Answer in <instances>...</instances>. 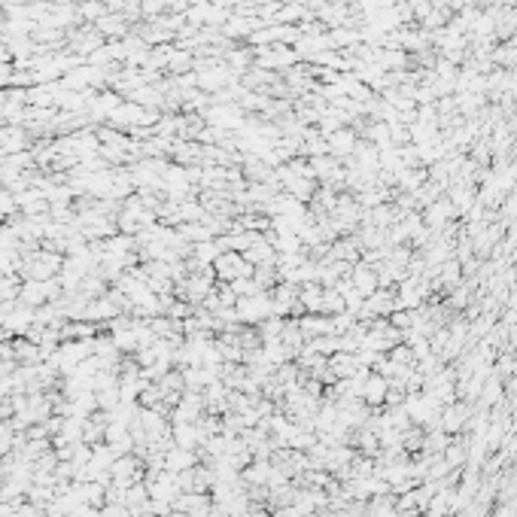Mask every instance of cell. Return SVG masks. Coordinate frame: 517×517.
Segmentation results:
<instances>
[{"mask_svg":"<svg viewBox=\"0 0 517 517\" xmlns=\"http://www.w3.org/2000/svg\"><path fill=\"white\" fill-rule=\"evenodd\" d=\"M195 463H201L198 454H195V451H183V447H177V444L165 454V472H170V475L186 472V469H192Z\"/></svg>","mask_w":517,"mask_h":517,"instance_id":"8992f818","label":"cell"},{"mask_svg":"<svg viewBox=\"0 0 517 517\" xmlns=\"http://www.w3.org/2000/svg\"><path fill=\"white\" fill-rule=\"evenodd\" d=\"M387 389H389V381L384 374H372V377H365V384H362V393L359 399L365 401V405H387Z\"/></svg>","mask_w":517,"mask_h":517,"instance_id":"277c9868","label":"cell"},{"mask_svg":"<svg viewBox=\"0 0 517 517\" xmlns=\"http://www.w3.org/2000/svg\"><path fill=\"white\" fill-rule=\"evenodd\" d=\"M13 353H16V362L19 365H40L43 362V353L34 341H28L25 335L21 338H13Z\"/></svg>","mask_w":517,"mask_h":517,"instance_id":"ba28073f","label":"cell"},{"mask_svg":"<svg viewBox=\"0 0 517 517\" xmlns=\"http://www.w3.org/2000/svg\"><path fill=\"white\" fill-rule=\"evenodd\" d=\"M134 517H158V514H153V511H149V508H146V511H140V514H134Z\"/></svg>","mask_w":517,"mask_h":517,"instance_id":"4fadbf2b","label":"cell"},{"mask_svg":"<svg viewBox=\"0 0 517 517\" xmlns=\"http://www.w3.org/2000/svg\"><path fill=\"white\" fill-rule=\"evenodd\" d=\"M13 71H16V67L9 61L0 64V86H13Z\"/></svg>","mask_w":517,"mask_h":517,"instance_id":"7c38bea8","label":"cell"},{"mask_svg":"<svg viewBox=\"0 0 517 517\" xmlns=\"http://www.w3.org/2000/svg\"><path fill=\"white\" fill-rule=\"evenodd\" d=\"M16 210H19V207H16V195L9 192L6 186H0V216L6 220V216H9V213H16Z\"/></svg>","mask_w":517,"mask_h":517,"instance_id":"8fae6325","label":"cell"},{"mask_svg":"<svg viewBox=\"0 0 517 517\" xmlns=\"http://www.w3.org/2000/svg\"><path fill=\"white\" fill-rule=\"evenodd\" d=\"M235 310H237V323H240V326H259V323H265L268 317H274V310H271V295H268V292L237 298Z\"/></svg>","mask_w":517,"mask_h":517,"instance_id":"6da1fadb","label":"cell"},{"mask_svg":"<svg viewBox=\"0 0 517 517\" xmlns=\"http://www.w3.org/2000/svg\"><path fill=\"white\" fill-rule=\"evenodd\" d=\"M28 146V131L25 128H0V155H19Z\"/></svg>","mask_w":517,"mask_h":517,"instance_id":"52a82bcc","label":"cell"},{"mask_svg":"<svg viewBox=\"0 0 517 517\" xmlns=\"http://www.w3.org/2000/svg\"><path fill=\"white\" fill-rule=\"evenodd\" d=\"M326 140H329V153L332 155H347V153H353V149H356V140H353L350 131H332Z\"/></svg>","mask_w":517,"mask_h":517,"instance_id":"30bf717a","label":"cell"},{"mask_svg":"<svg viewBox=\"0 0 517 517\" xmlns=\"http://www.w3.org/2000/svg\"><path fill=\"white\" fill-rule=\"evenodd\" d=\"M19 302L34 307V310L43 307V304H49V290H46V280H21Z\"/></svg>","mask_w":517,"mask_h":517,"instance_id":"5b68a950","label":"cell"},{"mask_svg":"<svg viewBox=\"0 0 517 517\" xmlns=\"http://www.w3.org/2000/svg\"><path fill=\"white\" fill-rule=\"evenodd\" d=\"M216 283H235L240 277H252V265L244 259V252H220V259L213 262Z\"/></svg>","mask_w":517,"mask_h":517,"instance_id":"7a4b0ae2","label":"cell"},{"mask_svg":"<svg viewBox=\"0 0 517 517\" xmlns=\"http://www.w3.org/2000/svg\"><path fill=\"white\" fill-rule=\"evenodd\" d=\"M34 323H37V310L28 307V304H21V302H13V307H9L6 319L0 326L9 332V338H21V335H28V329Z\"/></svg>","mask_w":517,"mask_h":517,"instance_id":"3957f363","label":"cell"},{"mask_svg":"<svg viewBox=\"0 0 517 517\" xmlns=\"http://www.w3.org/2000/svg\"><path fill=\"white\" fill-rule=\"evenodd\" d=\"M95 28L101 31V37L107 40V37H125L128 34V25H125V16H119V13H107L103 19H98L95 21Z\"/></svg>","mask_w":517,"mask_h":517,"instance_id":"9c48e42d","label":"cell"}]
</instances>
